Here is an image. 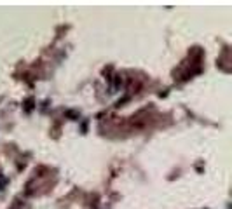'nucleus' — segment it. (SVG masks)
Segmentation results:
<instances>
[{
  "mask_svg": "<svg viewBox=\"0 0 232 209\" xmlns=\"http://www.w3.org/2000/svg\"><path fill=\"white\" fill-rule=\"evenodd\" d=\"M11 209H21V200H18V202L14 204V206H12Z\"/></svg>",
  "mask_w": 232,
  "mask_h": 209,
  "instance_id": "nucleus-1",
  "label": "nucleus"
}]
</instances>
